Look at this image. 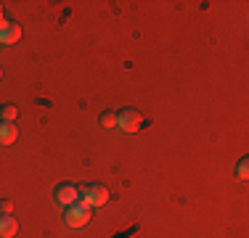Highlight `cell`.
Segmentation results:
<instances>
[{
	"label": "cell",
	"mask_w": 249,
	"mask_h": 238,
	"mask_svg": "<svg viewBox=\"0 0 249 238\" xmlns=\"http://www.w3.org/2000/svg\"><path fill=\"white\" fill-rule=\"evenodd\" d=\"M90 217H93V209L85 206L82 201H77V204L64 209V225H69V228H85L90 222Z\"/></svg>",
	"instance_id": "cell-1"
},
{
	"label": "cell",
	"mask_w": 249,
	"mask_h": 238,
	"mask_svg": "<svg viewBox=\"0 0 249 238\" xmlns=\"http://www.w3.org/2000/svg\"><path fill=\"white\" fill-rule=\"evenodd\" d=\"M21 40V27L11 19L0 21V45H16Z\"/></svg>",
	"instance_id": "cell-5"
},
{
	"label": "cell",
	"mask_w": 249,
	"mask_h": 238,
	"mask_svg": "<svg viewBox=\"0 0 249 238\" xmlns=\"http://www.w3.org/2000/svg\"><path fill=\"white\" fill-rule=\"evenodd\" d=\"M14 212V204L11 201H0V214H11Z\"/></svg>",
	"instance_id": "cell-11"
},
{
	"label": "cell",
	"mask_w": 249,
	"mask_h": 238,
	"mask_svg": "<svg viewBox=\"0 0 249 238\" xmlns=\"http://www.w3.org/2000/svg\"><path fill=\"white\" fill-rule=\"evenodd\" d=\"M19 138V127L16 122H0V146H11Z\"/></svg>",
	"instance_id": "cell-7"
},
{
	"label": "cell",
	"mask_w": 249,
	"mask_h": 238,
	"mask_svg": "<svg viewBox=\"0 0 249 238\" xmlns=\"http://www.w3.org/2000/svg\"><path fill=\"white\" fill-rule=\"evenodd\" d=\"M16 117H19V109H16L14 103L0 106V122H16Z\"/></svg>",
	"instance_id": "cell-8"
},
{
	"label": "cell",
	"mask_w": 249,
	"mask_h": 238,
	"mask_svg": "<svg viewBox=\"0 0 249 238\" xmlns=\"http://www.w3.org/2000/svg\"><path fill=\"white\" fill-rule=\"evenodd\" d=\"M19 233V220L11 214H0V238H14Z\"/></svg>",
	"instance_id": "cell-6"
},
{
	"label": "cell",
	"mask_w": 249,
	"mask_h": 238,
	"mask_svg": "<svg viewBox=\"0 0 249 238\" xmlns=\"http://www.w3.org/2000/svg\"><path fill=\"white\" fill-rule=\"evenodd\" d=\"M236 175H239L241 180H247V177H249V159H241V162L236 164Z\"/></svg>",
	"instance_id": "cell-10"
},
{
	"label": "cell",
	"mask_w": 249,
	"mask_h": 238,
	"mask_svg": "<svg viewBox=\"0 0 249 238\" xmlns=\"http://www.w3.org/2000/svg\"><path fill=\"white\" fill-rule=\"evenodd\" d=\"M5 19V14H3V5H0V21H3Z\"/></svg>",
	"instance_id": "cell-12"
},
{
	"label": "cell",
	"mask_w": 249,
	"mask_h": 238,
	"mask_svg": "<svg viewBox=\"0 0 249 238\" xmlns=\"http://www.w3.org/2000/svg\"><path fill=\"white\" fill-rule=\"evenodd\" d=\"M0 80H3V69H0Z\"/></svg>",
	"instance_id": "cell-13"
},
{
	"label": "cell",
	"mask_w": 249,
	"mask_h": 238,
	"mask_svg": "<svg viewBox=\"0 0 249 238\" xmlns=\"http://www.w3.org/2000/svg\"><path fill=\"white\" fill-rule=\"evenodd\" d=\"M53 199H56V204L61 209H67V206L80 201V188L72 186V183H61V186H56V190H53Z\"/></svg>",
	"instance_id": "cell-4"
},
{
	"label": "cell",
	"mask_w": 249,
	"mask_h": 238,
	"mask_svg": "<svg viewBox=\"0 0 249 238\" xmlns=\"http://www.w3.org/2000/svg\"><path fill=\"white\" fill-rule=\"evenodd\" d=\"M98 124L101 127H117V111H104V114L98 117Z\"/></svg>",
	"instance_id": "cell-9"
},
{
	"label": "cell",
	"mask_w": 249,
	"mask_h": 238,
	"mask_svg": "<svg viewBox=\"0 0 249 238\" xmlns=\"http://www.w3.org/2000/svg\"><path fill=\"white\" fill-rule=\"evenodd\" d=\"M80 201L85 206H90V209H96V206H104L109 201V190L101 183H90V186L80 188Z\"/></svg>",
	"instance_id": "cell-2"
},
{
	"label": "cell",
	"mask_w": 249,
	"mask_h": 238,
	"mask_svg": "<svg viewBox=\"0 0 249 238\" xmlns=\"http://www.w3.org/2000/svg\"><path fill=\"white\" fill-rule=\"evenodd\" d=\"M141 124H143L141 111H135V109H122V111H117V127H120L122 133L133 135V133H138V130H141Z\"/></svg>",
	"instance_id": "cell-3"
}]
</instances>
